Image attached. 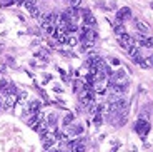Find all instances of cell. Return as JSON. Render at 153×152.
Instances as JSON below:
<instances>
[{
    "mask_svg": "<svg viewBox=\"0 0 153 152\" xmlns=\"http://www.w3.org/2000/svg\"><path fill=\"white\" fill-rule=\"evenodd\" d=\"M135 130H137V134L140 137H145L146 134H148L150 130V124L145 120V119H140V120L137 122V127H135Z\"/></svg>",
    "mask_w": 153,
    "mask_h": 152,
    "instance_id": "cell-1",
    "label": "cell"
},
{
    "mask_svg": "<svg viewBox=\"0 0 153 152\" xmlns=\"http://www.w3.org/2000/svg\"><path fill=\"white\" fill-rule=\"evenodd\" d=\"M15 102H17V95L15 94H7L5 99L2 100V104H5V105H2V109H12V107L15 105Z\"/></svg>",
    "mask_w": 153,
    "mask_h": 152,
    "instance_id": "cell-2",
    "label": "cell"
},
{
    "mask_svg": "<svg viewBox=\"0 0 153 152\" xmlns=\"http://www.w3.org/2000/svg\"><path fill=\"white\" fill-rule=\"evenodd\" d=\"M53 35H55V38H57L58 44H65V42H67V37H68V34L65 32V29H62V27L55 29Z\"/></svg>",
    "mask_w": 153,
    "mask_h": 152,
    "instance_id": "cell-3",
    "label": "cell"
},
{
    "mask_svg": "<svg viewBox=\"0 0 153 152\" xmlns=\"http://www.w3.org/2000/svg\"><path fill=\"white\" fill-rule=\"evenodd\" d=\"M130 17H131V10L128 7H123L117 12V20H118V22H123V20L130 19Z\"/></svg>",
    "mask_w": 153,
    "mask_h": 152,
    "instance_id": "cell-4",
    "label": "cell"
},
{
    "mask_svg": "<svg viewBox=\"0 0 153 152\" xmlns=\"http://www.w3.org/2000/svg\"><path fill=\"white\" fill-rule=\"evenodd\" d=\"M33 130H37V132L40 134V137H43L47 134V122L45 120H38L33 126Z\"/></svg>",
    "mask_w": 153,
    "mask_h": 152,
    "instance_id": "cell-5",
    "label": "cell"
},
{
    "mask_svg": "<svg viewBox=\"0 0 153 152\" xmlns=\"http://www.w3.org/2000/svg\"><path fill=\"white\" fill-rule=\"evenodd\" d=\"M113 30H115V35H117V37H120V35L126 34V27H125V23H122V22H118V20H117V23L113 25Z\"/></svg>",
    "mask_w": 153,
    "mask_h": 152,
    "instance_id": "cell-6",
    "label": "cell"
},
{
    "mask_svg": "<svg viewBox=\"0 0 153 152\" xmlns=\"http://www.w3.org/2000/svg\"><path fill=\"white\" fill-rule=\"evenodd\" d=\"M42 139H43V147H45V149H50L52 145L55 144V135H53V134H50V135H47V134H45Z\"/></svg>",
    "mask_w": 153,
    "mask_h": 152,
    "instance_id": "cell-7",
    "label": "cell"
},
{
    "mask_svg": "<svg viewBox=\"0 0 153 152\" xmlns=\"http://www.w3.org/2000/svg\"><path fill=\"white\" fill-rule=\"evenodd\" d=\"M40 109H42V104L38 102V100H32L28 104V112L30 114H37V112H40Z\"/></svg>",
    "mask_w": 153,
    "mask_h": 152,
    "instance_id": "cell-8",
    "label": "cell"
},
{
    "mask_svg": "<svg viewBox=\"0 0 153 152\" xmlns=\"http://www.w3.org/2000/svg\"><path fill=\"white\" fill-rule=\"evenodd\" d=\"M42 27H43V30H45L48 35H53V32H55V25H48V23H45V25H42Z\"/></svg>",
    "mask_w": 153,
    "mask_h": 152,
    "instance_id": "cell-9",
    "label": "cell"
},
{
    "mask_svg": "<svg viewBox=\"0 0 153 152\" xmlns=\"http://www.w3.org/2000/svg\"><path fill=\"white\" fill-rule=\"evenodd\" d=\"M67 42H68L70 45H76V44H78V38H76L73 34H68V37H67Z\"/></svg>",
    "mask_w": 153,
    "mask_h": 152,
    "instance_id": "cell-10",
    "label": "cell"
},
{
    "mask_svg": "<svg viewBox=\"0 0 153 152\" xmlns=\"http://www.w3.org/2000/svg\"><path fill=\"white\" fill-rule=\"evenodd\" d=\"M70 132H72L73 135H80V134L83 132V129H82V126H73L72 129H70Z\"/></svg>",
    "mask_w": 153,
    "mask_h": 152,
    "instance_id": "cell-11",
    "label": "cell"
},
{
    "mask_svg": "<svg viewBox=\"0 0 153 152\" xmlns=\"http://www.w3.org/2000/svg\"><path fill=\"white\" fill-rule=\"evenodd\" d=\"M47 124H50V126H55V124H57V117H55L53 114H50L48 117H47Z\"/></svg>",
    "mask_w": 153,
    "mask_h": 152,
    "instance_id": "cell-12",
    "label": "cell"
},
{
    "mask_svg": "<svg viewBox=\"0 0 153 152\" xmlns=\"http://www.w3.org/2000/svg\"><path fill=\"white\" fill-rule=\"evenodd\" d=\"M73 119H75V115H73V114H67V117L63 119V124L68 126V124H72V122H73Z\"/></svg>",
    "mask_w": 153,
    "mask_h": 152,
    "instance_id": "cell-13",
    "label": "cell"
},
{
    "mask_svg": "<svg viewBox=\"0 0 153 152\" xmlns=\"http://www.w3.org/2000/svg\"><path fill=\"white\" fill-rule=\"evenodd\" d=\"M85 82H87V85H93L95 84V79H93V75L87 74V75H85Z\"/></svg>",
    "mask_w": 153,
    "mask_h": 152,
    "instance_id": "cell-14",
    "label": "cell"
},
{
    "mask_svg": "<svg viewBox=\"0 0 153 152\" xmlns=\"http://www.w3.org/2000/svg\"><path fill=\"white\" fill-rule=\"evenodd\" d=\"M93 122H95V124H102V122H103V115H102V112L95 114V119H93Z\"/></svg>",
    "mask_w": 153,
    "mask_h": 152,
    "instance_id": "cell-15",
    "label": "cell"
},
{
    "mask_svg": "<svg viewBox=\"0 0 153 152\" xmlns=\"http://www.w3.org/2000/svg\"><path fill=\"white\" fill-rule=\"evenodd\" d=\"M137 29H138L140 32H148V27H146V25H143L142 22H137Z\"/></svg>",
    "mask_w": 153,
    "mask_h": 152,
    "instance_id": "cell-16",
    "label": "cell"
},
{
    "mask_svg": "<svg viewBox=\"0 0 153 152\" xmlns=\"http://www.w3.org/2000/svg\"><path fill=\"white\" fill-rule=\"evenodd\" d=\"M19 97H20V99H27V92H25V90L19 92Z\"/></svg>",
    "mask_w": 153,
    "mask_h": 152,
    "instance_id": "cell-17",
    "label": "cell"
},
{
    "mask_svg": "<svg viewBox=\"0 0 153 152\" xmlns=\"http://www.w3.org/2000/svg\"><path fill=\"white\" fill-rule=\"evenodd\" d=\"M105 92H107V90H105L103 87H98V89H97V94H100V95H103Z\"/></svg>",
    "mask_w": 153,
    "mask_h": 152,
    "instance_id": "cell-18",
    "label": "cell"
},
{
    "mask_svg": "<svg viewBox=\"0 0 153 152\" xmlns=\"http://www.w3.org/2000/svg\"><path fill=\"white\" fill-rule=\"evenodd\" d=\"M70 4H72V7H75V5H78V2H80V0H68Z\"/></svg>",
    "mask_w": 153,
    "mask_h": 152,
    "instance_id": "cell-19",
    "label": "cell"
},
{
    "mask_svg": "<svg viewBox=\"0 0 153 152\" xmlns=\"http://www.w3.org/2000/svg\"><path fill=\"white\" fill-rule=\"evenodd\" d=\"M111 64H113V65H120V60H118V59H111Z\"/></svg>",
    "mask_w": 153,
    "mask_h": 152,
    "instance_id": "cell-20",
    "label": "cell"
},
{
    "mask_svg": "<svg viewBox=\"0 0 153 152\" xmlns=\"http://www.w3.org/2000/svg\"><path fill=\"white\" fill-rule=\"evenodd\" d=\"M13 2H17V4H20V5H23V4H25V2H27V0H13Z\"/></svg>",
    "mask_w": 153,
    "mask_h": 152,
    "instance_id": "cell-21",
    "label": "cell"
},
{
    "mask_svg": "<svg viewBox=\"0 0 153 152\" xmlns=\"http://www.w3.org/2000/svg\"><path fill=\"white\" fill-rule=\"evenodd\" d=\"M2 100H4V99H2V95H0V107H2Z\"/></svg>",
    "mask_w": 153,
    "mask_h": 152,
    "instance_id": "cell-22",
    "label": "cell"
},
{
    "mask_svg": "<svg viewBox=\"0 0 153 152\" xmlns=\"http://www.w3.org/2000/svg\"><path fill=\"white\" fill-rule=\"evenodd\" d=\"M131 152H137V149H135V147H131Z\"/></svg>",
    "mask_w": 153,
    "mask_h": 152,
    "instance_id": "cell-23",
    "label": "cell"
}]
</instances>
